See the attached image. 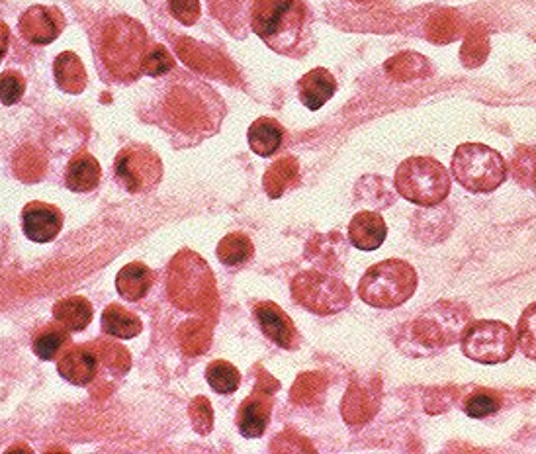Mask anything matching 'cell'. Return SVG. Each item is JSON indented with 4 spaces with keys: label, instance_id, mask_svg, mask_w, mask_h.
<instances>
[{
    "label": "cell",
    "instance_id": "1",
    "mask_svg": "<svg viewBox=\"0 0 536 454\" xmlns=\"http://www.w3.org/2000/svg\"><path fill=\"white\" fill-rule=\"evenodd\" d=\"M161 79L145 112L173 139L175 147H192L220 132L227 116V104L220 92L186 71H175Z\"/></svg>",
    "mask_w": 536,
    "mask_h": 454
},
{
    "label": "cell",
    "instance_id": "2",
    "mask_svg": "<svg viewBox=\"0 0 536 454\" xmlns=\"http://www.w3.org/2000/svg\"><path fill=\"white\" fill-rule=\"evenodd\" d=\"M94 67L104 83L132 85L143 77L147 30L128 14L104 16L90 32Z\"/></svg>",
    "mask_w": 536,
    "mask_h": 454
},
{
    "label": "cell",
    "instance_id": "3",
    "mask_svg": "<svg viewBox=\"0 0 536 454\" xmlns=\"http://www.w3.org/2000/svg\"><path fill=\"white\" fill-rule=\"evenodd\" d=\"M251 30L272 51L302 57L312 46L313 16L304 0H253Z\"/></svg>",
    "mask_w": 536,
    "mask_h": 454
},
{
    "label": "cell",
    "instance_id": "4",
    "mask_svg": "<svg viewBox=\"0 0 536 454\" xmlns=\"http://www.w3.org/2000/svg\"><path fill=\"white\" fill-rule=\"evenodd\" d=\"M468 323L470 308L466 304L441 300L403 325L396 347L409 357L437 355L460 341Z\"/></svg>",
    "mask_w": 536,
    "mask_h": 454
},
{
    "label": "cell",
    "instance_id": "5",
    "mask_svg": "<svg viewBox=\"0 0 536 454\" xmlns=\"http://www.w3.org/2000/svg\"><path fill=\"white\" fill-rule=\"evenodd\" d=\"M417 290V273L402 259H386L370 267L358 282V298L378 310H396Z\"/></svg>",
    "mask_w": 536,
    "mask_h": 454
},
{
    "label": "cell",
    "instance_id": "6",
    "mask_svg": "<svg viewBox=\"0 0 536 454\" xmlns=\"http://www.w3.org/2000/svg\"><path fill=\"white\" fill-rule=\"evenodd\" d=\"M450 173L433 157H409L396 171L394 188L411 204L433 208L443 204L450 194Z\"/></svg>",
    "mask_w": 536,
    "mask_h": 454
},
{
    "label": "cell",
    "instance_id": "7",
    "mask_svg": "<svg viewBox=\"0 0 536 454\" xmlns=\"http://www.w3.org/2000/svg\"><path fill=\"white\" fill-rule=\"evenodd\" d=\"M450 173L468 192L490 194L507 181V163L484 143H462L452 155Z\"/></svg>",
    "mask_w": 536,
    "mask_h": 454
},
{
    "label": "cell",
    "instance_id": "8",
    "mask_svg": "<svg viewBox=\"0 0 536 454\" xmlns=\"http://www.w3.org/2000/svg\"><path fill=\"white\" fill-rule=\"evenodd\" d=\"M462 353L480 364L507 363L517 347L515 331L497 319L470 321L460 337Z\"/></svg>",
    "mask_w": 536,
    "mask_h": 454
},
{
    "label": "cell",
    "instance_id": "9",
    "mask_svg": "<svg viewBox=\"0 0 536 454\" xmlns=\"http://www.w3.org/2000/svg\"><path fill=\"white\" fill-rule=\"evenodd\" d=\"M292 296L296 304L315 316H335L353 300L351 288L341 278L319 271L298 274L292 280Z\"/></svg>",
    "mask_w": 536,
    "mask_h": 454
},
{
    "label": "cell",
    "instance_id": "10",
    "mask_svg": "<svg viewBox=\"0 0 536 454\" xmlns=\"http://www.w3.org/2000/svg\"><path fill=\"white\" fill-rule=\"evenodd\" d=\"M163 161L145 143L124 145L114 159V179L130 194H147L163 181Z\"/></svg>",
    "mask_w": 536,
    "mask_h": 454
},
{
    "label": "cell",
    "instance_id": "11",
    "mask_svg": "<svg viewBox=\"0 0 536 454\" xmlns=\"http://www.w3.org/2000/svg\"><path fill=\"white\" fill-rule=\"evenodd\" d=\"M67 20L57 6L34 4L22 12L18 20L20 36L32 46H49L65 30Z\"/></svg>",
    "mask_w": 536,
    "mask_h": 454
},
{
    "label": "cell",
    "instance_id": "12",
    "mask_svg": "<svg viewBox=\"0 0 536 454\" xmlns=\"http://www.w3.org/2000/svg\"><path fill=\"white\" fill-rule=\"evenodd\" d=\"M255 321L259 323L265 337L270 339L280 349H298L300 347V333L294 321L288 314L274 302H259L253 308Z\"/></svg>",
    "mask_w": 536,
    "mask_h": 454
},
{
    "label": "cell",
    "instance_id": "13",
    "mask_svg": "<svg viewBox=\"0 0 536 454\" xmlns=\"http://www.w3.org/2000/svg\"><path fill=\"white\" fill-rule=\"evenodd\" d=\"M100 370V353L92 345H71L57 361V372L73 386H89Z\"/></svg>",
    "mask_w": 536,
    "mask_h": 454
},
{
    "label": "cell",
    "instance_id": "14",
    "mask_svg": "<svg viewBox=\"0 0 536 454\" xmlns=\"http://www.w3.org/2000/svg\"><path fill=\"white\" fill-rule=\"evenodd\" d=\"M63 212L45 202H30L22 210V231L34 243H51L63 229Z\"/></svg>",
    "mask_w": 536,
    "mask_h": 454
},
{
    "label": "cell",
    "instance_id": "15",
    "mask_svg": "<svg viewBox=\"0 0 536 454\" xmlns=\"http://www.w3.org/2000/svg\"><path fill=\"white\" fill-rule=\"evenodd\" d=\"M272 392H261L255 390L247 400H243V404L239 406L235 423H237V431L245 437V439H259L265 435L268 423H270V415H272Z\"/></svg>",
    "mask_w": 536,
    "mask_h": 454
},
{
    "label": "cell",
    "instance_id": "16",
    "mask_svg": "<svg viewBox=\"0 0 536 454\" xmlns=\"http://www.w3.org/2000/svg\"><path fill=\"white\" fill-rule=\"evenodd\" d=\"M388 235V226L378 212L364 210L353 216L349 224V243L358 251H376Z\"/></svg>",
    "mask_w": 536,
    "mask_h": 454
},
{
    "label": "cell",
    "instance_id": "17",
    "mask_svg": "<svg viewBox=\"0 0 536 454\" xmlns=\"http://www.w3.org/2000/svg\"><path fill=\"white\" fill-rule=\"evenodd\" d=\"M347 253H349V239L341 237L339 231L315 235L308 243V257L315 265H321L329 273L343 271Z\"/></svg>",
    "mask_w": 536,
    "mask_h": 454
},
{
    "label": "cell",
    "instance_id": "18",
    "mask_svg": "<svg viewBox=\"0 0 536 454\" xmlns=\"http://www.w3.org/2000/svg\"><path fill=\"white\" fill-rule=\"evenodd\" d=\"M298 98L300 102L308 108V110H319L323 108L337 92V81L335 77L323 69V67H317L312 69L310 73H306L300 81H298Z\"/></svg>",
    "mask_w": 536,
    "mask_h": 454
},
{
    "label": "cell",
    "instance_id": "19",
    "mask_svg": "<svg viewBox=\"0 0 536 454\" xmlns=\"http://www.w3.org/2000/svg\"><path fill=\"white\" fill-rule=\"evenodd\" d=\"M102 179V167L89 151L75 153L65 167V186L71 192L85 194L94 190Z\"/></svg>",
    "mask_w": 536,
    "mask_h": 454
},
{
    "label": "cell",
    "instance_id": "20",
    "mask_svg": "<svg viewBox=\"0 0 536 454\" xmlns=\"http://www.w3.org/2000/svg\"><path fill=\"white\" fill-rule=\"evenodd\" d=\"M53 77H55V85L59 87V91L73 94V96L83 94L89 85L87 69L81 57L73 51H63L57 55L53 63Z\"/></svg>",
    "mask_w": 536,
    "mask_h": 454
},
{
    "label": "cell",
    "instance_id": "21",
    "mask_svg": "<svg viewBox=\"0 0 536 454\" xmlns=\"http://www.w3.org/2000/svg\"><path fill=\"white\" fill-rule=\"evenodd\" d=\"M71 347V331L55 319L45 323L32 337V351L42 361H55Z\"/></svg>",
    "mask_w": 536,
    "mask_h": 454
},
{
    "label": "cell",
    "instance_id": "22",
    "mask_svg": "<svg viewBox=\"0 0 536 454\" xmlns=\"http://www.w3.org/2000/svg\"><path fill=\"white\" fill-rule=\"evenodd\" d=\"M155 273L143 263H130L116 276V290L128 302L143 300L153 288Z\"/></svg>",
    "mask_w": 536,
    "mask_h": 454
},
{
    "label": "cell",
    "instance_id": "23",
    "mask_svg": "<svg viewBox=\"0 0 536 454\" xmlns=\"http://www.w3.org/2000/svg\"><path fill=\"white\" fill-rule=\"evenodd\" d=\"M300 184V161L292 155H286L278 161H274L265 173L263 186L267 190L268 198L276 200L284 196L286 190Z\"/></svg>",
    "mask_w": 536,
    "mask_h": 454
},
{
    "label": "cell",
    "instance_id": "24",
    "mask_svg": "<svg viewBox=\"0 0 536 454\" xmlns=\"http://www.w3.org/2000/svg\"><path fill=\"white\" fill-rule=\"evenodd\" d=\"M247 141H249V147L255 155L272 157L284 141V128L274 118H268V116L257 118L249 126Z\"/></svg>",
    "mask_w": 536,
    "mask_h": 454
},
{
    "label": "cell",
    "instance_id": "25",
    "mask_svg": "<svg viewBox=\"0 0 536 454\" xmlns=\"http://www.w3.org/2000/svg\"><path fill=\"white\" fill-rule=\"evenodd\" d=\"M92 316H94L92 304L83 296H69L53 306V319L71 333L85 331L92 321Z\"/></svg>",
    "mask_w": 536,
    "mask_h": 454
},
{
    "label": "cell",
    "instance_id": "26",
    "mask_svg": "<svg viewBox=\"0 0 536 454\" xmlns=\"http://www.w3.org/2000/svg\"><path fill=\"white\" fill-rule=\"evenodd\" d=\"M143 329L141 319L135 316L134 312L118 306V304H110L104 312H102V331L114 339H134Z\"/></svg>",
    "mask_w": 536,
    "mask_h": 454
},
{
    "label": "cell",
    "instance_id": "27",
    "mask_svg": "<svg viewBox=\"0 0 536 454\" xmlns=\"http://www.w3.org/2000/svg\"><path fill=\"white\" fill-rule=\"evenodd\" d=\"M218 259L225 267H241L255 255V245L245 233H229L218 243Z\"/></svg>",
    "mask_w": 536,
    "mask_h": 454
},
{
    "label": "cell",
    "instance_id": "28",
    "mask_svg": "<svg viewBox=\"0 0 536 454\" xmlns=\"http://www.w3.org/2000/svg\"><path fill=\"white\" fill-rule=\"evenodd\" d=\"M206 380L210 388L222 396H231L241 386V372L227 361H214L206 368Z\"/></svg>",
    "mask_w": 536,
    "mask_h": 454
},
{
    "label": "cell",
    "instance_id": "29",
    "mask_svg": "<svg viewBox=\"0 0 536 454\" xmlns=\"http://www.w3.org/2000/svg\"><path fill=\"white\" fill-rule=\"evenodd\" d=\"M396 196V188L390 186V181L380 177L378 186H372V177H362L357 182V200L366 202L372 208H388L392 206Z\"/></svg>",
    "mask_w": 536,
    "mask_h": 454
},
{
    "label": "cell",
    "instance_id": "30",
    "mask_svg": "<svg viewBox=\"0 0 536 454\" xmlns=\"http://www.w3.org/2000/svg\"><path fill=\"white\" fill-rule=\"evenodd\" d=\"M175 67H177V61L167 47L161 44H149L143 57V75L161 79L169 75L171 71H175Z\"/></svg>",
    "mask_w": 536,
    "mask_h": 454
},
{
    "label": "cell",
    "instance_id": "31",
    "mask_svg": "<svg viewBox=\"0 0 536 454\" xmlns=\"http://www.w3.org/2000/svg\"><path fill=\"white\" fill-rule=\"evenodd\" d=\"M511 173L519 184H523L527 188H535L536 147H529V145L517 147L513 161H511Z\"/></svg>",
    "mask_w": 536,
    "mask_h": 454
},
{
    "label": "cell",
    "instance_id": "32",
    "mask_svg": "<svg viewBox=\"0 0 536 454\" xmlns=\"http://www.w3.org/2000/svg\"><path fill=\"white\" fill-rule=\"evenodd\" d=\"M499 408H501V396L495 394L492 390L472 392L462 404L464 413L468 417H472V419H486L493 413H497Z\"/></svg>",
    "mask_w": 536,
    "mask_h": 454
},
{
    "label": "cell",
    "instance_id": "33",
    "mask_svg": "<svg viewBox=\"0 0 536 454\" xmlns=\"http://www.w3.org/2000/svg\"><path fill=\"white\" fill-rule=\"evenodd\" d=\"M517 345L527 359L536 361V302L523 312L517 323Z\"/></svg>",
    "mask_w": 536,
    "mask_h": 454
},
{
    "label": "cell",
    "instance_id": "34",
    "mask_svg": "<svg viewBox=\"0 0 536 454\" xmlns=\"http://www.w3.org/2000/svg\"><path fill=\"white\" fill-rule=\"evenodd\" d=\"M26 94V79L20 71L8 69L0 73V102L4 106L18 104Z\"/></svg>",
    "mask_w": 536,
    "mask_h": 454
},
{
    "label": "cell",
    "instance_id": "35",
    "mask_svg": "<svg viewBox=\"0 0 536 454\" xmlns=\"http://www.w3.org/2000/svg\"><path fill=\"white\" fill-rule=\"evenodd\" d=\"M190 417H192V423H194V429L200 433V435H208L214 427V409L208 398L200 396V398H194L192 404H190Z\"/></svg>",
    "mask_w": 536,
    "mask_h": 454
},
{
    "label": "cell",
    "instance_id": "36",
    "mask_svg": "<svg viewBox=\"0 0 536 454\" xmlns=\"http://www.w3.org/2000/svg\"><path fill=\"white\" fill-rule=\"evenodd\" d=\"M171 16L182 26H194L200 20V0H167Z\"/></svg>",
    "mask_w": 536,
    "mask_h": 454
},
{
    "label": "cell",
    "instance_id": "37",
    "mask_svg": "<svg viewBox=\"0 0 536 454\" xmlns=\"http://www.w3.org/2000/svg\"><path fill=\"white\" fill-rule=\"evenodd\" d=\"M8 46H10V28L6 22L0 20V63L8 51Z\"/></svg>",
    "mask_w": 536,
    "mask_h": 454
},
{
    "label": "cell",
    "instance_id": "38",
    "mask_svg": "<svg viewBox=\"0 0 536 454\" xmlns=\"http://www.w3.org/2000/svg\"><path fill=\"white\" fill-rule=\"evenodd\" d=\"M535 190H536V182H535Z\"/></svg>",
    "mask_w": 536,
    "mask_h": 454
}]
</instances>
